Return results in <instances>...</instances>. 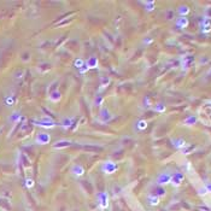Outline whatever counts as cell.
Returning <instances> with one entry per match:
<instances>
[{
    "mask_svg": "<svg viewBox=\"0 0 211 211\" xmlns=\"http://www.w3.org/2000/svg\"><path fill=\"white\" fill-rule=\"evenodd\" d=\"M170 180H171V175L168 174V173H163L158 176V180L157 182L159 186H163V185H167V184H170Z\"/></svg>",
    "mask_w": 211,
    "mask_h": 211,
    "instance_id": "cell-2",
    "label": "cell"
},
{
    "mask_svg": "<svg viewBox=\"0 0 211 211\" xmlns=\"http://www.w3.org/2000/svg\"><path fill=\"white\" fill-rule=\"evenodd\" d=\"M165 192H167V191H165L163 187H158L157 189H156V197H158V198H160V197H164V195H165Z\"/></svg>",
    "mask_w": 211,
    "mask_h": 211,
    "instance_id": "cell-15",
    "label": "cell"
},
{
    "mask_svg": "<svg viewBox=\"0 0 211 211\" xmlns=\"http://www.w3.org/2000/svg\"><path fill=\"white\" fill-rule=\"evenodd\" d=\"M202 32L203 33H210L211 32V20L204 18L202 22Z\"/></svg>",
    "mask_w": 211,
    "mask_h": 211,
    "instance_id": "cell-4",
    "label": "cell"
},
{
    "mask_svg": "<svg viewBox=\"0 0 211 211\" xmlns=\"http://www.w3.org/2000/svg\"><path fill=\"white\" fill-rule=\"evenodd\" d=\"M176 24H177V27H180V28H186V27L188 25V20H187L186 17H180V18H177Z\"/></svg>",
    "mask_w": 211,
    "mask_h": 211,
    "instance_id": "cell-8",
    "label": "cell"
},
{
    "mask_svg": "<svg viewBox=\"0 0 211 211\" xmlns=\"http://www.w3.org/2000/svg\"><path fill=\"white\" fill-rule=\"evenodd\" d=\"M184 178H185V176H184V174H182V173H175V174H173V175H171L170 184H171L173 186L177 187V186H180V185H181V182L184 181Z\"/></svg>",
    "mask_w": 211,
    "mask_h": 211,
    "instance_id": "cell-1",
    "label": "cell"
},
{
    "mask_svg": "<svg viewBox=\"0 0 211 211\" xmlns=\"http://www.w3.org/2000/svg\"><path fill=\"white\" fill-rule=\"evenodd\" d=\"M205 189H206L207 193H211V182H207V184L205 185Z\"/></svg>",
    "mask_w": 211,
    "mask_h": 211,
    "instance_id": "cell-22",
    "label": "cell"
},
{
    "mask_svg": "<svg viewBox=\"0 0 211 211\" xmlns=\"http://www.w3.org/2000/svg\"><path fill=\"white\" fill-rule=\"evenodd\" d=\"M103 171L104 173H106V174H112L117 170V167H116V164L112 163V162H106V163H104L103 165Z\"/></svg>",
    "mask_w": 211,
    "mask_h": 211,
    "instance_id": "cell-3",
    "label": "cell"
},
{
    "mask_svg": "<svg viewBox=\"0 0 211 211\" xmlns=\"http://www.w3.org/2000/svg\"><path fill=\"white\" fill-rule=\"evenodd\" d=\"M178 12H180V14H181V17H185L186 14L189 12V9H188L187 6H180Z\"/></svg>",
    "mask_w": 211,
    "mask_h": 211,
    "instance_id": "cell-14",
    "label": "cell"
},
{
    "mask_svg": "<svg viewBox=\"0 0 211 211\" xmlns=\"http://www.w3.org/2000/svg\"><path fill=\"white\" fill-rule=\"evenodd\" d=\"M148 200H150L151 205H158V203H159V198L156 197V195H151V197L148 198Z\"/></svg>",
    "mask_w": 211,
    "mask_h": 211,
    "instance_id": "cell-16",
    "label": "cell"
},
{
    "mask_svg": "<svg viewBox=\"0 0 211 211\" xmlns=\"http://www.w3.org/2000/svg\"><path fill=\"white\" fill-rule=\"evenodd\" d=\"M50 135L48 134H46V133H40L39 134V137H38V142L39 144H48L50 142Z\"/></svg>",
    "mask_w": 211,
    "mask_h": 211,
    "instance_id": "cell-6",
    "label": "cell"
},
{
    "mask_svg": "<svg viewBox=\"0 0 211 211\" xmlns=\"http://www.w3.org/2000/svg\"><path fill=\"white\" fill-rule=\"evenodd\" d=\"M145 5L147 6L146 9H147V11H152L153 10V7H155V1H146L145 3Z\"/></svg>",
    "mask_w": 211,
    "mask_h": 211,
    "instance_id": "cell-18",
    "label": "cell"
},
{
    "mask_svg": "<svg viewBox=\"0 0 211 211\" xmlns=\"http://www.w3.org/2000/svg\"><path fill=\"white\" fill-rule=\"evenodd\" d=\"M194 148H195V146L186 144V146H185L182 150H181V151H182V153H184V155H188V153H191V152H192V151H193Z\"/></svg>",
    "mask_w": 211,
    "mask_h": 211,
    "instance_id": "cell-11",
    "label": "cell"
},
{
    "mask_svg": "<svg viewBox=\"0 0 211 211\" xmlns=\"http://www.w3.org/2000/svg\"><path fill=\"white\" fill-rule=\"evenodd\" d=\"M28 186H29V187L33 186V181H32V180H28Z\"/></svg>",
    "mask_w": 211,
    "mask_h": 211,
    "instance_id": "cell-25",
    "label": "cell"
},
{
    "mask_svg": "<svg viewBox=\"0 0 211 211\" xmlns=\"http://www.w3.org/2000/svg\"><path fill=\"white\" fill-rule=\"evenodd\" d=\"M112 118V115L110 113V111L108 109H103L101 111V119L104 121V122H108V121H110Z\"/></svg>",
    "mask_w": 211,
    "mask_h": 211,
    "instance_id": "cell-7",
    "label": "cell"
},
{
    "mask_svg": "<svg viewBox=\"0 0 211 211\" xmlns=\"http://www.w3.org/2000/svg\"><path fill=\"white\" fill-rule=\"evenodd\" d=\"M71 145V141L70 140H60V141H58V142H56L54 145H53V147L54 148H60V150H62V148H66V147H69Z\"/></svg>",
    "mask_w": 211,
    "mask_h": 211,
    "instance_id": "cell-5",
    "label": "cell"
},
{
    "mask_svg": "<svg viewBox=\"0 0 211 211\" xmlns=\"http://www.w3.org/2000/svg\"><path fill=\"white\" fill-rule=\"evenodd\" d=\"M206 193H207V192H206L205 187H203V188H200V189H199V194H200V195H205Z\"/></svg>",
    "mask_w": 211,
    "mask_h": 211,
    "instance_id": "cell-23",
    "label": "cell"
},
{
    "mask_svg": "<svg viewBox=\"0 0 211 211\" xmlns=\"http://www.w3.org/2000/svg\"><path fill=\"white\" fill-rule=\"evenodd\" d=\"M147 127V122L146 121H139L138 122V128L139 129H145Z\"/></svg>",
    "mask_w": 211,
    "mask_h": 211,
    "instance_id": "cell-19",
    "label": "cell"
},
{
    "mask_svg": "<svg viewBox=\"0 0 211 211\" xmlns=\"http://www.w3.org/2000/svg\"><path fill=\"white\" fill-rule=\"evenodd\" d=\"M108 194L106 193H104V199L103 198H100V205L103 206V207H106L108 206Z\"/></svg>",
    "mask_w": 211,
    "mask_h": 211,
    "instance_id": "cell-17",
    "label": "cell"
},
{
    "mask_svg": "<svg viewBox=\"0 0 211 211\" xmlns=\"http://www.w3.org/2000/svg\"><path fill=\"white\" fill-rule=\"evenodd\" d=\"M81 60H76V65H77V68H81V66H83V65H81Z\"/></svg>",
    "mask_w": 211,
    "mask_h": 211,
    "instance_id": "cell-24",
    "label": "cell"
},
{
    "mask_svg": "<svg viewBox=\"0 0 211 211\" xmlns=\"http://www.w3.org/2000/svg\"><path fill=\"white\" fill-rule=\"evenodd\" d=\"M156 111H158V112H164L165 111V106L163 104H158L157 106H156Z\"/></svg>",
    "mask_w": 211,
    "mask_h": 211,
    "instance_id": "cell-20",
    "label": "cell"
},
{
    "mask_svg": "<svg viewBox=\"0 0 211 211\" xmlns=\"http://www.w3.org/2000/svg\"><path fill=\"white\" fill-rule=\"evenodd\" d=\"M173 142H174V146L180 150H182L186 146V141L184 139H175V140H173Z\"/></svg>",
    "mask_w": 211,
    "mask_h": 211,
    "instance_id": "cell-9",
    "label": "cell"
},
{
    "mask_svg": "<svg viewBox=\"0 0 211 211\" xmlns=\"http://www.w3.org/2000/svg\"><path fill=\"white\" fill-rule=\"evenodd\" d=\"M72 171H74V174H75V175H77V176H80V175H82V174L85 173L83 168H82V167H80V165H75V167L72 168Z\"/></svg>",
    "mask_w": 211,
    "mask_h": 211,
    "instance_id": "cell-13",
    "label": "cell"
},
{
    "mask_svg": "<svg viewBox=\"0 0 211 211\" xmlns=\"http://www.w3.org/2000/svg\"><path fill=\"white\" fill-rule=\"evenodd\" d=\"M97 65H98V60H97V58H93V57H90L87 60V64H86V66L88 69L89 68H97Z\"/></svg>",
    "mask_w": 211,
    "mask_h": 211,
    "instance_id": "cell-10",
    "label": "cell"
},
{
    "mask_svg": "<svg viewBox=\"0 0 211 211\" xmlns=\"http://www.w3.org/2000/svg\"><path fill=\"white\" fill-rule=\"evenodd\" d=\"M195 122H197V117L195 116H189L188 118H186L185 124L186 126H193V124H195Z\"/></svg>",
    "mask_w": 211,
    "mask_h": 211,
    "instance_id": "cell-12",
    "label": "cell"
},
{
    "mask_svg": "<svg viewBox=\"0 0 211 211\" xmlns=\"http://www.w3.org/2000/svg\"><path fill=\"white\" fill-rule=\"evenodd\" d=\"M205 18L211 20V7H209V9L206 10V12H205Z\"/></svg>",
    "mask_w": 211,
    "mask_h": 211,
    "instance_id": "cell-21",
    "label": "cell"
}]
</instances>
